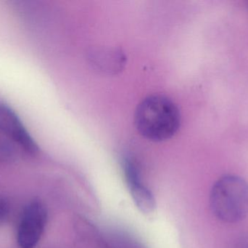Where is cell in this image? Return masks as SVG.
Masks as SVG:
<instances>
[{
    "mask_svg": "<svg viewBox=\"0 0 248 248\" xmlns=\"http://www.w3.org/2000/svg\"><path fill=\"white\" fill-rule=\"evenodd\" d=\"M134 123L147 139L160 142L172 138L179 131L181 115L174 102L163 95H151L137 106Z\"/></svg>",
    "mask_w": 248,
    "mask_h": 248,
    "instance_id": "obj_1",
    "label": "cell"
},
{
    "mask_svg": "<svg viewBox=\"0 0 248 248\" xmlns=\"http://www.w3.org/2000/svg\"><path fill=\"white\" fill-rule=\"evenodd\" d=\"M210 206L219 221L235 224L248 215V183L243 178L225 175L214 183L210 194Z\"/></svg>",
    "mask_w": 248,
    "mask_h": 248,
    "instance_id": "obj_2",
    "label": "cell"
},
{
    "mask_svg": "<svg viewBox=\"0 0 248 248\" xmlns=\"http://www.w3.org/2000/svg\"><path fill=\"white\" fill-rule=\"evenodd\" d=\"M47 221L46 207L39 200L29 202L20 218L17 242L20 248H34L41 240Z\"/></svg>",
    "mask_w": 248,
    "mask_h": 248,
    "instance_id": "obj_3",
    "label": "cell"
},
{
    "mask_svg": "<svg viewBox=\"0 0 248 248\" xmlns=\"http://www.w3.org/2000/svg\"><path fill=\"white\" fill-rule=\"evenodd\" d=\"M0 133L17 144L25 151L35 154L37 144L31 136L16 112L7 104L0 102Z\"/></svg>",
    "mask_w": 248,
    "mask_h": 248,
    "instance_id": "obj_4",
    "label": "cell"
},
{
    "mask_svg": "<svg viewBox=\"0 0 248 248\" xmlns=\"http://www.w3.org/2000/svg\"><path fill=\"white\" fill-rule=\"evenodd\" d=\"M124 169L125 181L136 206L146 215L153 214L155 209V200L152 192L141 182L138 167L132 160L125 159Z\"/></svg>",
    "mask_w": 248,
    "mask_h": 248,
    "instance_id": "obj_5",
    "label": "cell"
},
{
    "mask_svg": "<svg viewBox=\"0 0 248 248\" xmlns=\"http://www.w3.org/2000/svg\"><path fill=\"white\" fill-rule=\"evenodd\" d=\"M89 60L94 69L110 75L119 74L126 64V57L123 51L112 47H99L91 50Z\"/></svg>",
    "mask_w": 248,
    "mask_h": 248,
    "instance_id": "obj_6",
    "label": "cell"
},
{
    "mask_svg": "<svg viewBox=\"0 0 248 248\" xmlns=\"http://www.w3.org/2000/svg\"><path fill=\"white\" fill-rule=\"evenodd\" d=\"M10 204L6 199L0 198V223L4 221L10 215Z\"/></svg>",
    "mask_w": 248,
    "mask_h": 248,
    "instance_id": "obj_7",
    "label": "cell"
}]
</instances>
